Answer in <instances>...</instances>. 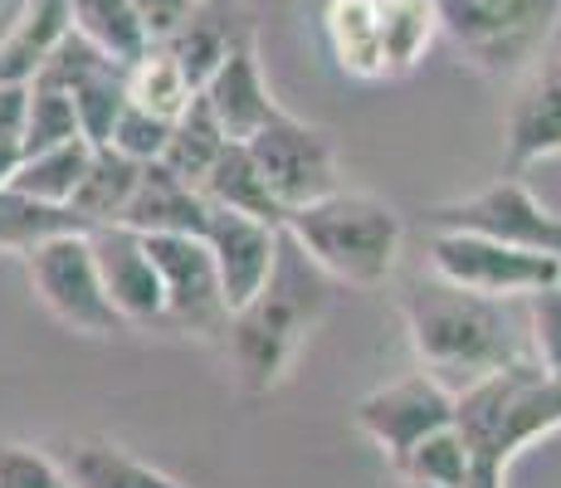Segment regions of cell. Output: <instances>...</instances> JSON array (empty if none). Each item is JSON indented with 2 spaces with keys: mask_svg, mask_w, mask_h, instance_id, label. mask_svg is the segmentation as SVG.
Segmentation results:
<instances>
[{
  "mask_svg": "<svg viewBox=\"0 0 561 488\" xmlns=\"http://www.w3.org/2000/svg\"><path fill=\"white\" fill-rule=\"evenodd\" d=\"M455 425L469 450V488H508L517 454L561 430V372H547L537 356H513L455 390Z\"/></svg>",
  "mask_w": 561,
  "mask_h": 488,
  "instance_id": "6da1fadb",
  "label": "cell"
},
{
  "mask_svg": "<svg viewBox=\"0 0 561 488\" xmlns=\"http://www.w3.org/2000/svg\"><path fill=\"white\" fill-rule=\"evenodd\" d=\"M322 313H328V274L284 235L268 284L225 322L234 376L250 396H268L284 382Z\"/></svg>",
  "mask_w": 561,
  "mask_h": 488,
  "instance_id": "7a4b0ae2",
  "label": "cell"
},
{
  "mask_svg": "<svg viewBox=\"0 0 561 488\" xmlns=\"http://www.w3.org/2000/svg\"><path fill=\"white\" fill-rule=\"evenodd\" d=\"M401 318L415 347L420 372L439 376L449 390L473 386L479 376L499 372L503 362H513L517 342L503 322L499 298L469 293L439 274H415L401 293Z\"/></svg>",
  "mask_w": 561,
  "mask_h": 488,
  "instance_id": "3957f363",
  "label": "cell"
},
{
  "mask_svg": "<svg viewBox=\"0 0 561 488\" xmlns=\"http://www.w3.org/2000/svg\"><path fill=\"white\" fill-rule=\"evenodd\" d=\"M284 235L337 284L381 288L396 274V259H401L405 220L381 195L337 186L322 201L294 205L284 215Z\"/></svg>",
  "mask_w": 561,
  "mask_h": 488,
  "instance_id": "277c9868",
  "label": "cell"
},
{
  "mask_svg": "<svg viewBox=\"0 0 561 488\" xmlns=\"http://www.w3.org/2000/svg\"><path fill=\"white\" fill-rule=\"evenodd\" d=\"M439 35L479 73H523L561 20V0H435Z\"/></svg>",
  "mask_w": 561,
  "mask_h": 488,
  "instance_id": "5b68a950",
  "label": "cell"
},
{
  "mask_svg": "<svg viewBox=\"0 0 561 488\" xmlns=\"http://www.w3.org/2000/svg\"><path fill=\"white\" fill-rule=\"evenodd\" d=\"M25 279L35 288V298L49 308L54 322H64L79 338H113L127 332V322L117 318L113 298L103 288L99 259H93L89 230H59L49 240L30 245L25 254Z\"/></svg>",
  "mask_w": 561,
  "mask_h": 488,
  "instance_id": "8992f818",
  "label": "cell"
},
{
  "mask_svg": "<svg viewBox=\"0 0 561 488\" xmlns=\"http://www.w3.org/2000/svg\"><path fill=\"white\" fill-rule=\"evenodd\" d=\"M425 269L483 298H533L537 288L561 284V259L542 249H517L463 230H435L425 249Z\"/></svg>",
  "mask_w": 561,
  "mask_h": 488,
  "instance_id": "52a82bcc",
  "label": "cell"
},
{
  "mask_svg": "<svg viewBox=\"0 0 561 488\" xmlns=\"http://www.w3.org/2000/svg\"><path fill=\"white\" fill-rule=\"evenodd\" d=\"M430 230H463L483 235V240L517 245V249H542V254L561 259V215L547 211L523 177H499L493 186L463 195V201H445L425 211Z\"/></svg>",
  "mask_w": 561,
  "mask_h": 488,
  "instance_id": "ba28073f",
  "label": "cell"
},
{
  "mask_svg": "<svg viewBox=\"0 0 561 488\" xmlns=\"http://www.w3.org/2000/svg\"><path fill=\"white\" fill-rule=\"evenodd\" d=\"M244 147H250V157L259 161V171H264L274 201L284 205V215L294 211V205L322 201L328 191L342 186V157H337L332 133L318 123H304V117H294V113H278L274 123L259 127Z\"/></svg>",
  "mask_w": 561,
  "mask_h": 488,
  "instance_id": "9c48e42d",
  "label": "cell"
},
{
  "mask_svg": "<svg viewBox=\"0 0 561 488\" xmlns=\"http://www.w3.org/2000/svg\"><path fill=\"white\" fill-rule=\"evenodd\" d=\"M147 254L157 264L161 298H167V328L161 332H191V338H225V308L220 274L205 235H142Z\"/></svg>",
  "mask_w": 561,
  "mask_h": 488,
  "instance_id": "30bf717a",
  "label": "cell"
},
{
  "mask_svg": "<svg viewBox=\"0 0 561 488\" xmlns=\"http://www.w3.org/2000/svg\"><path fill=\"white\" fill-rule=\"evenodd\" d=\"M352 425H357L396 469L425 435L455 425V390L430 372H410L401 382H386V386H376L371 396H362L357 410H352Z\"/></svg>",
  "mask_w": 561,
  "mask_h": 488,
  "instance_id": "8fae6325",
  "label": "cell"
},
{
  "mask_svg": "<svg viewBox=\"0 0 561 488\" xmlns=\"http://www.w3.org/2000/svg\"><path fill=\"white\" fill-rule=\"evenodd\" d=\"M561 157V54H537L508 98L503 117V177Z\"/></svg>",
  "mask_w": 561,
  "mask_h": 488,
  "instance_id": "7c38bea8",
  "label": "cell"
},
{
  "mask_svg": "<svg viewBox=\"0 0 561 488\" xmlns=\"http://www.w3.org/2000/svg\"><path fill=\"white\" fill-rule=\"evenodd\" d=\"M201 235H205V245H210L215 274H220L225 308L240 313L244 303L268 284V274H274L278 245H284V225H268V220H254V215L210 205Z\"/></svg>",
  "mask_w": 561,
  "mask_h": 488,
  "instance_id": "4fadbf2b",
  "label": "cell"
},
{
  "mask_svg": "<svg viewBox=\"0 0 561 488\" xmlns=\"http://www.w3.org/2000/svg\"><path fill=\"white\" fill-rule=\"evenodd\" d=\"M89 245L117 318L127 328H167V298H161V279L142 235L127 225H93Z\"/></svg>",
  "mask_w": 561,
  "mask_h": 488,
  "instance_id": "5bb4252c",
  "label": "cell"
},
{
  "mask_svg": "<svg viewBox=\"0 0 561 488\" xmlns=\"http://www.w3.org/2000/svg\"><path fill=\"white\" fill-rule=\"evenodd\" d=\"M205 103H210V113L220 117V127L230 133V143H250L264 123H274L284 107H278V98L268 93V79H264V64H259V39H254V25H244L240 35L230 39V49H225L220 69L210 73V83H205Z\"/></svg>",
  "mask_w": 561,
  "mask_h": 488,
  "instance_id": "9a60e30c",
  "label": "cell"
},
{
  "mask_svg": "<svg viewBox=\"0 0 561 488\" xmlns=\"http://www.w3.org/2000/svg\"><path fill=\"white\" fill-rule=\"evenodd\" d=\"M205 215H210V201L201 195V186L176 177L167 161H142L137 191L117 225H127L137 235H201Z\"/></svg>",
  "mask_w": 561,
  "mask_h": 488,
  "instance_id": "2e32d148",
  "label": "cell"
},
{
  "mask_svg": "<svg viewBox=\"0 0 561 488\" xmlns=\"http://www.w3.org/2000/svg\"><path fill=\"white\" fill-rule=\"evenodd\" d=\"M54 459L69 474V488H191V484L171 479V474H161L157 464L137 459L133 450L99 440V435L54 444Z\"/></svg>",
  "mask_w": 561,
  "mask_h": 488,
  "instance_id": "e0dca14e",
  "label": "cell"
},
{
  "mask_svg": "<svg viewBox=\"0 0 561 488\" xmlns=\"http://www.w3.org/2000/svg\"><path fill=\"white\" fill-rule=\"evenodd\" d=\"M250 25V20L234 10V0H225V5H196L191 10V20L176 30L171 39H161V49L171 54V59L181 64V73H186L191 89H205L210 83V73L220 69L225 49H230V39L240 35V30Z\"/></svg>",
  "mask_w": 561,
  "mask_h": 488,
  "instance_id": "ac0fdd59",
  "label": "cell"
},
{
  "mask_svg": "<svg viewBox=\"0 0 561 488\" xmlns=\"http://www.w3.org/2000/svg\"><path fill=\"white\" fill-rule=\"evenodd\" d=\"M322 35H328V49L342 73L366 79V83L386 79L376 0H328V5H322Z\"/></svg>",
  "mask_w": 561,
  "mask_h": 488,
  "instance_id": "d6986e66",
  "label": "cell"
},
{
  "mask_svg": "<svg viewBox=\"0 0 561 488\" xmlns=\"http://www.w3.org/2000/svg\"><path fill=\"white\" fill-rule=\"evenodd\" d=\"M201 195L210 205H225V211H240V215H254V220L284 225V205L274 201L264 171H259V161L250 157L244 143H225V151L215 157V167L201 177Z\"/></svg>",
  "mask_w": 561,
  "mask_h": 488,
  "instance_id": "ffe728a7",
  "label": "cell"
},
{
  "mask_svg": "<svg viewBox=\"0 0 561 488\" xmlns=\"http://www.w3.org/2000/svg\"><path fill=\"white\" fill-rule=\"evenodd\" d=\"M137 177H142V161L123 157V151H113V147H93L89 171H83L79 191H73V201H69L73 215H79L89 230L93 225H117L137 191Z\"/></svg>",
  "mask_w": 561,
  "mask_h": 488,
  "instance_id": "44dd1931",
  "label": "cell"
},
{
  "mask_svg": "<svg viewBox=\"0 0 561 488\" xmlns=\"http://www.w3.org/2000/svg\"><path fill=\"white\" fill-rule=\"evenodd\" d=\"M69 30H79L89 45H99L117 64H133L152 49L133 0H69Z\"/></svg>",
  "mask_w": 561,
  "mask_h": 488,
  "instance_id": "7402d4cb",
  "label": "cell"
},
{
  "mask_svg": "<svg viewBox=\"0 0 561 488\" xmlns=\"http://www.w3.org/2000/svg\"><path fill=\"white\" fill-rule=\"evenodd\" d=\"M89 157H93L89 137H69V143H59V147L20 157L15 177H10L5 186L35 195V201H45V205H69L73 191H79V181H83V171H89Z\"/></svg>",
  "mask_w": 561,
  "mask_h": 488,
  "instance_id": "603a6c76",
  "label": "cell"
},
{
  "mask_svg": "<svg viewBox=\"0 0 561 488\" xmlns=\"http://www.w3.org/2000/svg\"><path fill=\"white\" fill-rule=\"evenodd\" d=\"M376 20H381V59L386 79H401L420 59H425L430 39L439 35L435 0H376Z\"/></svg>",
  "mask_w": 561,
  "mask_h": 488,
  "instance_id": "cb8c5ba5",
  "label": "cell"
},
{
  "mask_svg": "<svg viewBox=\"0 0 561 488\" xmlns=\"http://www.w3.org/2000/svg\"><path fill=\"white\" fill-rule=\"evenodd\" d=\"M225 143H230V133H225L220 117L210 113L205 93H196L176 117H171V137H167L161 161H167L176 177H186L191 186H201V177L215 167V157L225 151Z\"/></svg>",
  "mask_w": 561,
  "mask_h": 488,
  "instance_id": "d4e9b609",
  "label": "cell"
},
{
  "mask_svg": "<svg viewBox=\"0 0 561 488\" xmlns=\"http://www.w3.org/2000/svg\"><path fill=\"white\" fill-rule=\"evenodd\" d=\"M59 230H89V225L73 215V205H45L15 186H0V249L25 254L30 245L49 240Z\"/></svg>",
  "mask_w": 561,
  "mask_h": 488,
  "instance_id": "484cf974",
  "label": "cell"
},
{
  "mask_svg": "<svg viewBox=\"0 0 561 488\" xmlns=\"http://www.w3.org/2000/svg\"><path fill=\"white\" fill-rule=\"evenodd\" d=\"M191 98H196V89H191L186 73H181V64L171 59L161 45H152L142 59L127 64V103L147 107V113H157V117L171 123Z\"/></svg>",
  "mask_w": 561,
  "mask_h": 488,
  "instance_id": "4316f807",
  "label": "cell"
},
{
  "mask_svg": "<svg viewBox=\"0 0 561 488\" xmlns=\"http://www.w3.org/2000/svg\"><path fill=\"white\" fill-rule=\"evenodd\" d=\"M69 98H73V113H79V133L89 137L93 147H103L117 113H123V103H127V64H117V59L99 64L93 73H83V79L73 83Z\"/></svg>",
  "mask_w": 561,
  "mask_h": 488,
  "instance_id": "83f0119b",
  "label": "cell"
},
{
  "mask_svg": "<svg viewBox=\"0 0 561 488\" xmlns=\"http://www.w3.org/2000/svg\"><path fill=\"white\" fill-rule=\"evenodd\" d=\"M405 484H430V488H469V450H463L459 425H445L425 435L415 450L396 464Z\"/></svg>",
  "mask_w": 561,
  "mask_h": 488,
  "instance_id": "f1b7e54d",
  "label": "cell"
},
{
  "mask_svg": "<svg viewBox=\"0 0 561 488\" xmlns=\"http://www.w3.org/2000/svg\"><path fill=\"white\" fill-rule=\"evenodd\" d=\"M79 133V113H73V98L64 89H45V83H30V107H25V133H20V157L30 151L59 147Z\"/></svg>",
  "mask_w": 561,
  "mask_h": 488,
  "instance_id": "f546056e",
  "label": "cell"
},
{
  "mask_svg": "<svg viewBox=\"0 0 561 488\" xmlns=\"http://www.w3.org/2000/svg\"><path fill=\"white\" fill-rule=\"evenodd\" d=\"M167 137H171L167 117L147 113V107H137V103H123V113H117V123H113V133H107L103 147L123 151V157H133V161H161Z\"/></svg>",
  "mask_w": 561,
  "mask_h": 488,
  "instance_id": "4dcf8cb0",
  "label": "cell"
},
{
  "mask_svg": "<svg viewBox=\"0 0 561 488\" xmlns=\"http://www.w3.org/2000/svg\"><path fill=\"white\" fill-rule=\"evenodd\" d=\"M0 488H69L54 450H35L20 440H0Z\"/></svg>",
  "mask_w": 561,
  "mask_h": 488,
  "instance_id": "1f68e13d",
  "label": "cell"
},
{
  "mask_svg": "<svg viewBox=\"0 0 561 488\" xmlns=\"http://www.w3.org/2000/svg\"><path fill=\"white\" fill-rule=\"evenodd\" d=\"M527 328H533V356L547 372H561V284L533 293Z\"/></svg>",
  "mask_w": 561,
  "mask_h": 488,
  "instance_id": "d6a6232c",
  "label": "cell"
},
{
  "mask_svg": "<svg viewBox=\"0 0 561 488\" xmlns=\"http://www.w3.org/2000/svg\"><path fill=\"white\" fill-rule=\"evenodd\" d=\"M133 5H137V20H142L147 39L161 45V39H171L181 25H186L191 10H196L201 0H133Z\"/></svg>",
  "mask_w": 561,
  "mask_h": 488,
  "instance_id": "836d02e7",
  "label": "cell"
},
{
  "mask_svg": "<svg viewBox=\"0 0 561 488\" xmlns=\"http://www.w3.org/2000/svg\"><path fill=\"white\" fill-rule=\"evenodd\" d=\"M25 107H30V83L0 79V137L20 143V133H25Z\"/></svg>",
  "mask_w": 561,
  "mask_h": 488,
  "instance_id": "e575fe53",
  "label": "cell"
},
{
  "mask_svg": "<svg viewBox=\"0 0 561 488\" xmlns=\"http://www.w3.org/2000/svg\"><path fill=\"white\" fill-rule=\"evenodd\" d=\"M201 5H225V0H201Z\"/></svg>",
  "mask_w": 561,
  "mask_h": 488,
  "instance_id": "d590c367",
  "label": "cell"
},
{
  "mask_svg": "<svg viewBox=\"0 0 561 488\" xmlns=\"http://www.w3.org/2000/svg\"><path fill=\"white\" fill-rule=\"evenodd\" d=\"M410 488H430V484H410Z\"/></svg>",
  "mask_w": 561,
  "mask_h": 488,
  "instance_id": "8d00e7d4",
  "label": "cell"
}]
</instances>
